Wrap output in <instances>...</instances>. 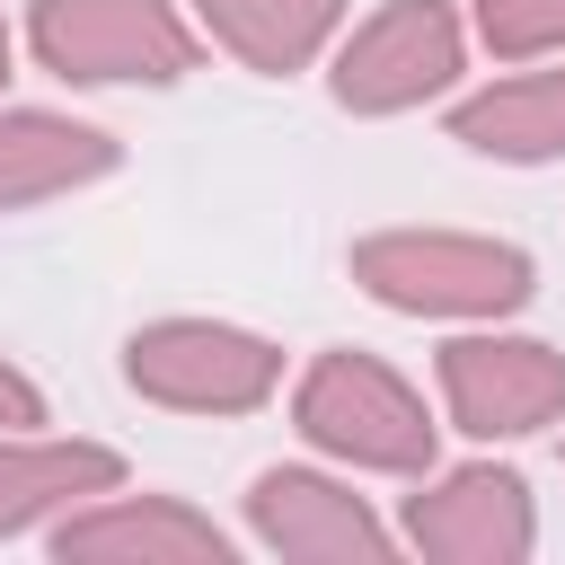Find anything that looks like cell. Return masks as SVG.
<instances>
[{
	"instance_id": "cell-15",
	"label": "cell",
	"mask_w": 565,
	"mask_h": 565,
	"mask_svg": "<svg viewBox=\"0 0 565 565\" xmlns=\"http://www.w3.org/2000/svg\"><path fill=\"white\" fill-rule=\"evenodd\" d=\"M35 424H44V388L18 362H0V433H35Z\"/></svg>"
},
{
	"instance_id": "cell-13",
	"label": "cell",
	"mask_w": 565,
	"mask_h": 565,
	"mask_svg": "<svg viewBox=\"0 0 565 565\" xmlns=\"http://www.w3.org/2000/svg\"><path fill=\"white\" fill-rule=\"evenodd\" d=\"M194 18L212 26L221 53H238L265 79H291L327 53V35L344 26V0H194Z\"/></svg>"
},
{
	"instance_id": "cell-3",
	"label": "cell",
	"mask_w": 565,
	"mask_h": 565,
	"mask_svg": "<svg viewBox=\"0 0 565 565\" xmlns=\"http://www.w3.org/2000/svg\"><path fill=\"white\" fill-rule=\"evenodd\" d=\"M26 44L71 88H168L194 71V26L177 18V0H35Z\"/></svg>"
},
{
	"instance_id": "cell-10",
	"label": "cell",
	"mask_w": 565,
	"mask_h": 565,
	"mask_svg": "<svg viewBox=\"0 0 565 565\" xmlns=\"http://www.w3.org/2000/svg\"><path fill=\"white\" fill-rule=\"evenodd\" d=\"M124 486V459L106 441H44V433H0V539L62 521L97 494Z\"/></svg>"
},
{
	"instance_id": "cell-4",
	"label": "cell",
	"mask_w": 565,
	"mask_h": 565,
	"mask_svg": "<svg viewBox=\"0 0 565 565\" xmlns=\"http://www.w3.org/2000/svg\"><path fill=\"white\" fill-rule=\"evenodd\" d=\"M124 380L177 415H256L282 388V353L221 318H159V327H132Z\"/></svg>"
},
{
	"instance_id": "cell-8",
	"label": "cell",
	"mask_w": 565,
	"mask_h": 565,
	"mask_svg": "<svg viewBox=\"0 0 565 565\" xmlns=\"http://www.w3.org/2000/svg\"><path fill=\"white\" fill-rule=\"evenodd\" d=\"M247 530H256V547H274L291 565H380L397 547L380 530V512L318 468H265L247 486Z\"/></svg>"
},
{
	"instance_id": "cell-9",
	"label": "cell",
	"mask_w": 565,
	"mask_h": 565,
	"mask_svg": "<svg viewBox=\"0 0 565 565\" xmlns=\"http://www.w3.org/2000/svg\"><path fill=\"white\" fill-rule=\"evenodd\" d=\"M62 565H230V530L185 512L177 494H97L53 521Z\"/></svg>"
},
{
	"instance_id": "cell-7",
	"label": "cell",
	"mask_w": 565,
	"mask_h": 565,
	"mask_svg": "<svg viewBox=\"0 0 565 565\" xmlns=\"http://www.w3.org/2000/svg\"><path fill=\"white\" fill-rule=\"evenodd\" d=\"M406 547L441 556V565H521L539 547V512H530V477L521 468H450L406 503Z\"/></svg>"
},
{
	"instance_id": "cell-2",
	"label": "cell",
	"mask_w": 565,
	"mask_h": 565,
	"mask_svg": "<svg viewBox=\"0 0 565 565\" xmlns=\"http://www.w3.org/2000/svg\"><path fill=\"white\" fill-rule=\"evenodd\" d=\"M291 424L309 450L344 459V468H380V477H424L433 468V415L424 397L380 362V353H318L291 388Z\"/></svg>"
},
{
	"instance_id": "cell-16",
	"label": "cell",
	"mask_w": 565,
	"mask_h": 565,
	"mask_svg": "<svg viewBox=\"0 0 565 565\" xmlns=\"http://www.w3.org/2000/svg\"><path fill=\"white\" fill-rule=\"evenodd\" d=\"M0 79H9V26H0Z\"/></svg>"
},
{
	"instance_id": "cell-14",
	"label": "cell",
	"mask_w": 565,
	"mask_h": 565,
	"mask_svg": "<svg viewBox=\"0 0 565 565\" xmlns=\"http://www.w3.org/2000/svg\"><path fill=\"white\" fill-rule=\"evenodd\" d=\"M468 9H477V35L494 62L565 53V0H468Z\"/></svg>"
},
{
	"instance_id": "cell-6",
	"label": "cell",
	"mask_w": 565,
	"mask_h": 565,
	"mask_svg": "<svg viewBox=\"0 0 565 565\" xmlns=\"http://www.w3.org/2000/svg\"><path fill=\"white\" fill-rule=\"evenodd\" d=\"M433 371L450 424L477 441H530L565 424V353L539 335H450Z\"/></svg>"
},
{
	"instance_id": "cell-11",
	"label": "cell",
	"mask_w": 565,
	"mask_h": 565,
	"mask_svg": "<svg viewBox=\"0 0 565 565\" xmlns=\"http://www.w3.org/2000/svg\"><path fill=\"white\" fill-rule=\"evenodd\" d=\"M115 159H124L115 132L71 124V115H44V106H9V115H0V212L53 203V194H71V185H97Z\"/></svg>"
},
{
	"instance_id": "cell-5",
	"label": "cell",
	"mask_w": 565,
	"mask_h": 565,
	"mask_svg": "<svg viewBox=\"0 0 565 565\" xmlns=\"http://www.w3.org/2000/svg\"><path fill=\"white\" fill-rule=\"evenodd\" d=\"M459 53L468 44H459L450 0H388L335 44L327 88H335L344 115H406V106H424L459 79Z\"/></svg>"
},
{
	"instance_id": "cell-12",
	"label": "cell",
	"mask_w": 565,
	"mask_h": 565,
	"mask_svg": "<svg viewBox=\"0 0 565 565\" xmlns=\"http://www.w3.org/2000/svg\"><path fill=\"white\" fill-rule=\"evenodd\" d=\"M450 141L477 150V159H512V168L565 159V71H521V79H494V88L459 97Z\"/></svg>"
},
{
	"instance_id": "cell-1",
	"label": "cell",
	"mask_w": 565,
	"mask_h": 565,
	"mask_svg": "<svg viewBox=\"0 0 565 565\" xmlns=\"http://www.w3.org/2000/svg\"><path fill=\"white\" fill-rule=\"evenodd\" d=\"M353 282L397 318H512L539 291L512 238L468 230H371L353 238Z\"/></svg>"
}]
</instances>
